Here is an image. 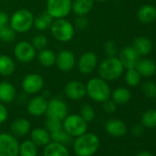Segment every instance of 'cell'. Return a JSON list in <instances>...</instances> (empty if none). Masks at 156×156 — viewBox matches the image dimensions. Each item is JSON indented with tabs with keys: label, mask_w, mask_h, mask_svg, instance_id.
<instances>
[{
	"label": "cell",
	"mask_w": 156,
	"mask_h": 156,
	"mask_svg": "<svg viewBox=\"0 0 156 156\" xmlns=\"http://www.w3.org/2000/svg\"><path fill=\"white\" fill-rule=\"evenodd\" d=\"M94 1L95 0H73L72 10L77 16H86L92 11Z\"/></svg>",
	"instance_id": "cell-23"
},
{
	"label": "cell",
	"mask_w": 156,
	"mask_h": 156,
	"mask_svg": "<svg viewBox=\"0 0 156 156\" xmlns=\"http://www.w3.org/2000/svg\"><path fill=\"white\" fill-rule=\"evenodd\" d=\"M17 96V91L15 87L7 82H0V102L1 103H11L15 100Z\"/></svg>",
	"instance_id": "cell-21"
},
{
	"label": "cell",
	"mask_w": 156,
	"mask_h": 156,
	"mask_svg": "<svg viewBox=\"0 0 156 156\" xmlns=\"http://www.w3.org/2000/svg\"><path fill=\"white\" fill-rule=\"evenodd\" d=\"M30 140L38 147H44L51 141L50 132L44 128L33 129L30 132Z\"/></svg>",
	"instance_id": "cell-20"
},
{
	"label": "cell",
	"mask_w": 156,
	"mask_h": 156,
	"mask_svg": "<svg viewBox=\"0 0 156 156\" xmlns=\"http://www.w3.org/2000/svg\"><path fill=\"white\" fill-rule=\"evenodd\" d=\"M9 117V111L8 108L5 107L3 103L0 102V124L4 123Z\"/></svg>",
	"instance_id": "cell-43"
},
{
	"label": "cell",
	"mask_w": 156,
	"mask_h": 156,
	"mask_svg": "<svg viewBox=\"0 0 156 156\" xmlns=\"http://www.w3.org/2000/svg\"><path fill=\"white\" fill-rule=\"evenodd\" d=\"M87 95L95 102L103 103L109 99L111 89L107 81L100 77H94L87 83Z\"/></svg>",
	"instance_id": "cell-2"
},
{
	"label": "cell",
	"mask_w": 156,
	"mask_h": 156,
	"mask_svg": "<svg viewBox=\"0 0 156 156\" xmlns=\"http://www.w3.org/2000/svg\"><path fill=\"white\" fill-rule=\"evenodd\" d=\"M95 1H98V2H105L107 0H95Z\"/></svg>",
	"instance_id": "cell-47"
},
{
	"label": "cell",
	"mask_w": 156,
	"mask_h": 156,
	"mask_svg": "<svg viewBox=\"0 0 156 156\" xmlns=\"http://www.w3.org/2000/svg\"><path fill=\"white\" fill-rule=\"evenodd\" d=\"M74 28H76L79 30H84L88 26V20L86 18V16H78L73 22Z\"/></svg>",
	"instance_id": "cell-40"
},
{
	"label": "cell",
	"mask_w": 156,
	"mask_h": 156,
	"mask_svg": "<svg viewBox=\"0 0 156 156\" xmlns=\"http://www.w3.org/2000/svg\"><path fill=\"white\" fill-rule=\"evenodd\" d=\"M105 129L112 137L121 138L126 135L128 131L127 125L125 122L119 119H110L105 123Z\"/></svg>",
	"instance_id": "cell-17"
},
{
	"label": "cell",
	"mask_w": 156,
	"mask_h": 156,
	"mask_svg": "<svg viewBox=\"0 0 156 156\" xmlns=\"http://www.w3.org/2000/svg\"><path fill=\"white\" fill-rule=\"evenodd\" d=\"M34 22L33 14L26 9L16 10L9 19V26L16 33H26L32 27Z\"/></svg>",
	"instance_id": "cell-4"
},
{
	"label": "cell",
	"mask_w": 156,
	"mask_h": 156,
	"mask_svg": "<svg viewBox=\"0 0 156 156\" xmlns=\"http://www.w3.org/2000/svg\"><path fill=\"white\" fill-rule=\"evenodd\" d=\"M14 55L18 61L23 63L30 62L36 56V49L29 41H20L14 47Z\"/></svg>",
	"instance_id": "cell-9"
},
{
	"label": "cell",
	"mask_w": 156,
	"mask_h": 156,
	"mask_svg": "<svg viewBox=\"0 0 156 156\" xmlns=\"http://www.w3.org/2000/svg\"><path fill=\"white\" fill-rule=\"evenodd\" d=\"M53 19L50 16V14L47 11L41 12V14H39L36 18L34 17V22H33V26L39 30H45L49 28H51V24H52Z\"/></svg>",
	"instance_id": "cell-28"
},
{
	"label": "cell",
	"mask_w": 156,
	"mask_h": 156,
	"mask_svg": "<svg viewBox=\"0 0 156 156\" xmlns=\"http://www.w3.org/2000/svg\"><path fill=\"white\" fill-rule=\"evenodd\" d=\"M20 142L13 134L0 133V156H19Z\"/></svg>",
	"instance_id": "cell-8"
},
{
	"label": "cell",
	"mask_w": 156,
	"mask_h": 156,
	"mask_svg": "<svg viewBox=\"0 0 156 156\" xmlns=\"http://www.w3.org/2000/svg\"><path fill=\"white\" fill-rule=\"evenodd\" d=\"M39 147L31 140H26L20 143L19 156H38Z\"/></svg>",
	"instance_id": "cell-30"
},
{
	"label": "cell",
	"mask_w": 156,
	"mask_h": 156,
	"mask_svg": "<svg viewBox=\"0 0 156 156\" xmlns=\"http://www.w3.org/2000/svg\"><path fill=\"white\" fill-rule=\"evenodd\" d=\"M98 56L94 51L84 52L77 61V68L83 74H89L98 66Z\"/></svg>",
	"instance_id": "cell-12"
},
{
	"label": "cell",
	"mask_w": 156,
	"mask_h": 156,
	"mask_svg": "<svg viewBox=\"0 0 156 156\" xmlns=\"http://www.w3.org/2000/svg\"><path fill=\"white\" fill-rule=\"evenodd\" d=\"M111 98L117 105H125L131 98V93L126 87H118L111 93Z\"/></svg>",
	"instance_id": "cell-27"
},
{
	"label": "cell",
	"mask_w": 156,
	"mask_h": 156,
	"mask_svg": "<svg viewBox=\"0 0 156 156\" xmlns=\"http://www.w3.org/2000/svg\"><path fill=\"white\" fill-rule=\"evenodd\" d=\"M51 134V139L52 141H56V142H60L62 143L64 145L70 144L73 140V137H71L64 129L63 128L57 129L55 131L50 132Z\"/></svg>",
	"instance_id": "cell-32"
},
{
	"label": "cell",
	"mask_w": 156,
	"mask_h": 156,
	"mask_svg": "<svg viewBox=\"0 0 156 156\" xmlns=\"http://www.w3.org/2000/svg\"><path fill=\"white\" fill-rule=\"evenodd\" d=\"M136 156H153V155L148 151H140Z\"/></svg>",
	"instance_id": "cell-45"
},
{
	"label": "cell",
	"mask_w": 156,
	"mask_h": 156,
	"mask_svg": "<svg viewBox=\"0 0 156 156\" xmlns=\"http://www.w3.org/2000/svg\"><path fill=\"white\" fill-rule=\"evenodd\" d=\"M9 16L5 11H0V29H3L9 26Z\"/></svg>",
	"instance_id": "cell-42"
},
{
	"label": "cell",
	"mask_w": 156,
	"mask_h": 156,
	"mask_svg": "<svg viewBox=\"0 0 156 156\" xmlns=\"http://www.w3.org/2000/svg\"><path fill=\"white\" fill-rule=\"evenodd\" d=\"M31 44L33 45V47L36 50H40V51L43 50L46 48V46L48 44V39L43 34H38L33 38Z\"/></svg>",
	"instance_id": "cell-38"
},
{
	"label": "cell",
	"mask_w": 156,
	"mask_h": 156,
	"mask_svg": "<svg viewBox=\"0 0 156 156\" xmlns=\"http://www.w3.org/2000/svg\"><path fill=\"white\" fill-rule=\"evenodd\" d=\"M140 79H141V76L135 68L127 70V73L125 74V81L128 86L131 87H137L140 83Z\"/></svg>",
	"instance_id": "cell-33"
},
{
	"label": "cell",
	"mask_w": 156,
	"mask_h": 156,
	"mask_svg": "<svg viewBox=\"0 0 156 156\" xmlns=\"http://www.w3.org/2000/svg\"><path fill=\"white\" fill-rule=\"evenodd\" d=\"M41 96H43L45 98H51V91H49V90H45L44 92H43V94L41 95Z\"/></svg>",
	"instance_id": "cell-46"
},
{
	"label": "cell",
	"mask_w": 156,
	"mask_h": 156,
	"mask_svg": "<svg viewBox=\"0 0 156 156\" xmlns=\"http://www.w3.org/2000/svg\"><path fill=\"white\" fill-rule=\"evenodd\" d=\"M132 48L136 51V52L140 56L148 55L152 50L151 41L144 36H139L134 39L132 43Z\"/></svg>",
	"instance_id": "cell-22"
},
{
	"label": "cell",
	"mask_w": 156,
	"mask_h": 156,
	"mask_svg": "<svg viewBox=\"0 0 156 156\" xmlns=\"http://www.w3.org/2000/svg\"><path fill=\"white\" fill-rule=\"evenodd\" d=\"M76 63L75 56L70 50H62L56 55L55 64L62 72H70Z\"/></svg>",
	"instance_id": "cell-14"
},
{
	"label": "cell",
	"mask_w": 156,
	"mask_h": 156,
	"mask_svg": "<svg viewBox=\"0 0 156 156\" xmlns=\"http://www.w3.org/2000/svg\"><path fill=\"white\" fill-rule=\"evenodd\" d=\"M140 122L143 127L149 129L156 128V109L151 108L143 112L140 118Z\"/></svg>",
	"instance_id": "cell-31"
},
{
	"label": "cell",
	"mask_w": 156,
	"mask_h": 156,
	"mask_svg": "<svg viewBox=\"0 0 156 156\" xmlns=\"http://www.w3.org/2000/svg\"><path fill=\"white\" fill-rule=\"evenodd\" d=\"M43 156H70V153L66 145L51 140L44 146Z\"/></svg>",
	"instance_id": "cell-19"
},
{
	"label": "cell",
	"mask_w": 156,
	"mask_h": 156,
	"mask_svg": "<svg viewBox=\"0 0 156 156\" xmlns=\"http://www.w3.org/2000/svg\"><path fill=\"white\" fill-rule=\"evenodd\" d=\"M117 104L112 99H108L103 102V108L108 114H113L117 110Z\"/></svg>",
	"instance_id": "cell-41"
},
{
	"label": "cell",
	"mask_w": 156,
	"mask_h": 156,
	"mask_svg": "<svg viewBox=\"0 0 156 156\" xmlns=\"http://www.w3.org/2000/svg\"><path fill=\"white\" fill-rule=\"evenodd\" d=\"M124 67L120 60L116 56L108 57L104 60L98 68V73L100 78L105 81H114L121 76Z\"/></svg>",
	"instance_id": "cell-3"
},
{
	"label": "cell",
	"mask_w": 156,
	"mask_h": 156,
	"mask_svg": "<svg viewBox=\"0 0 156 156\" xmlns=\"http://www.w3.org/2000/svg\"><path fill=\"white\" fill-rule=\"evenodd\" d=\"M16 65L14 60L6 54L0 55V75L10 76L15 72Z\"/></svg>",
	"instance_id": "cell-26"
},
{
	"label": "cell",
	"mask_w": 156,
	"mask_h": 156,
	"mask_svg": "<svg viewBox=\"0 0 156 156\" xmlns=\"http://www.w3.org/2000/svg\"><path fill=\"white\" fill-rule=\"evenodd\" d=\"M63 129L73 138H76L87 131L88 123L79 115H67L62 120Z\"/></svg>",
	"instance_id": "cell-6"
},
{
	"label": "cell",
	"mask_w": 156,
	"mask_h": 156,
	"mask_svg": "<svg viewBox=\"0 0 156 156\" xmlns=\"http://www.w3.org/2000/svg\"><path fill=\"white\" fill-rule=\"evenodd\" d=\"M44 87L43 78L38 73H29L22 80L21 87L26 94L35 95L39 93Z\"/></svg>",
	"instance_id": "cell-10"
},
{
	"label": "cell",
	"mask_w": 156,
	"mask_h": 156,
	"mask_svg": "<svg viewBox=\"0 0 156 156\" xmlns=\"http://www.w3.org/2000/svg\"><path fill=\"white\" fill-rule=\"evenodd\" d=\"M38 61L43 67H51L53 64H55L56 61V54L53 51L50 49H43L41 50V51L38 54Z\"/></svg>",
	"instance_id": "cell-29"
},
{
	"label": "cell",
	"mask_w": 156,
	"mask_h": 156,
	"mask_svg": "<svg viewBox=\"0 0 156 156\" xmlns=\"http://www.w3.org/2000/svg\"><path fill=\"white\" fill-rule=\"evenodd\" d=\"M47 107L48 99L43 96H36L28 102L27 111L33 117H41L46 113Z\"/></svg>",
	"instance_id": "cell-15"
},
{
	"label": "cell",
	"mask_w": 156,
	"mask_h": 156,
	"mask_svg": "<svg viewBox=\"0 0 156 156\" xmlns=\"http://www.w3.org/2000/svg\"><path fill=\"white\" fill-rule=\"evenodd\" d=\"M31 129V124L28 119L25 118H18L16 119L10 127L11 132L16 137H23L26 136Z\"/></svg>",
	"instance_id": "cell-18"
},
{
	"label": "cell",
	"mask_w": 156,
	"mask_h": 156,
	"mask_svg": "<svg viewBox=\"0 0 156 156\" xmlns=\"http://www.w3.org/2000/svg\"><path fill=\"white\" fill-rule=\"evenodd\" d=\"M73 0H47L46 11L53 20L66 18L72 10Z\"/></svg>",
	"instance_id": "cell-7"
},
{
	"label": "cell",
	"mask_w": 156,
	"mask_h": 156,
	"mask_svg": "<svg viewBox=\"0 0 156 156\" xmlns=\"http://www.w3.org/2000/svg\"><path fill=\"white\" fill-rule=\"evenodd\" d=\"M63 91L64 95L71 100H80L87 96L86 85L77 80L68 82L65 85Z\"/></svg>",
	"instance_id": "cell-13"
},
{
	"label": "cell",
	"mask_w": 156,
	"mask_h": 156,
	"mask_svg": "<svg viewBox=\"0 0 156 156\" xmlns=\"http://www.w3.org/2000/svg\"><path fill=\"white\" fill-rule=\"evenodd\" d=\"M45 127H46V129L49 132L55 131V130L60 129L62 128V120L47 117V119H46V122H45Z\"/></svg>",
	"instance_id": "cell-37"
},
{
	"label": "cell",
	"mask_w": 156,
	"mask_h": 156,
	"mask_svg": "<svg viewBox=\"0 0 156 156\" xmlns=\"http://www.w3.org/2000/svg\"><path fill=\"white\" fill-rule=\"evenodd\" d=\"M142 93L147 98H156V84L151 81H147L142 85Z\"/></svg>",
	"instance_id": "cell-36"
},
{
	"label": "cell",
	"mask_w": 156,
	"mask_h": 156,
	"mask_svg": "<svg viewBox=\"0 0 156 156\" xmlns=\"http://www.w3.org/2000/svg\"><path fill=\"white\" fill-rule=\"evenodd\" d=\"M50 29L52 37L60 42L70 41L75 33L73 24L65 18L54 20Z\"/></svg>",
	"instance_id": "cell-5"
},
{
	"label": "cell",
	"mask_w": 156,
	"mask_h": 156,
	"mask_svg": "<svg viewBox=\"0 0 156 156\" xmlns=\"http://www.w3.org/2000/svg\"><path fill=\"white\" fill-rule=\"evenodd\" d=\"M135 69L143 77H151L156 72V64L151 59H140L135 66Z\"/></svg>",
	"instance_id": "cell-24"
},
{
	"label": "cell",
	"mask_w": 156,
	"mask_h": 156,
	"mask_svg": "<svg viewBox=\"0 0 156 156\" xmlns=\"http://www.w3.org/2000/svg\"><path fill=\"white\" fill-rule=\"evenodd\" d=\"M137 17L140 22L150 24L156 20V9L151 5L141 6L138 10Z\"/></svg>",
	"instance_id": "cell-25"
},
{
	"label": "cell",
	"mask_w": 156,
	"mask_h": 156,
	"mask_svg": "<svg viewBox=\"0 0 156 156\" xmlns=\"http://www.w3.org/2000/svg\"><path fill=\"white\" fill-rule=\"evenodd\" d=\"M45 114L48 118L63 120V119L68 115V107L62 99L53 98L48 100V107Z\"/></svg>",
	"instance_id": "cell-11"
},
{
	"label": "cell",
	"mask_w": 156,
	"mask_h": 156,
	"mask_svg": "<svg viewBox=\"0 0 156 156\" xmlns=\"http://www.w3.org/2000/svg\"><path fill=\"white\" fill-rule=\"evenodd\" d=\"M16 38L15 30L10 27L7 26L3 29H0V41L4 42H12Z\"/></svg>",
	"instance_id": "cell-34"
},
{
	"label": "cell",
	"mask_w": 156,
	"mask_h": 156,
	"mask_svg": "<svg viewBox=\"0 0 156 156\" xmlns=\"http://www.w3.org/2000/svg\"><path fill=\"white\" fill-rule=\"evenodd\" d=\"M87 123L92 122L95 118H96V112L95 109L88 104L84 105L81 109H80V114H79Z\"/></svg>",
	"instance_id": "cell-35"
},
{
	"label": "cell",
	"mask_w": 156,
	"mask_h": 156,
	"mask_svg": "<svg viewBox=\"0 0 156 156\" xmlns=\"http://www.w3.org/2000/svg\"><path fill=\"white\" fill-rule=\"evenodd\" d=\"M104 51L108 57L116 56V54L118 53V46L114 41H108L104 44Z\"/></svg>",
	"instance_id": "cell-39"
},
{
	"label": "cell",
	"mask_w": 156,
	"mask_h": 156,
	"mask_svg": "<svg viewBox=\"0 0 156 156\" xmlns=\"http://www.w3.org/2000/svg\"><path fill=\"white\" fill-rule=\"evenodd\" d=\"M100 147L98 136L93 132H86L75 138L73 148L77 156H93Z\"/></svg>",
	"instance_id": "cell-1"
},
{
	"label": "cell",
	"mask_w": 156,
	"mask_h": 156,
	"mask_svg": "<svg viewBox=\"0 0 156 156\" xmlns=\"http://www.w3.org/2000/svg\"><path fill=\"white\" fill-rule=\"evenodd\" d=\"M143 126L140 124H136L131 128V133L135 137H140L143 134Z\"/></svg>",
	"instance_id": "cell-44"
},
{
	"label": "cell",
	"mask_w": 156,
	"mask_h": 156,
	"mask_svg": "<svg viewBox=\"0 0 156 156\" xmlns=\"http://www.w3.org/2000/svg\"><path fill=\"white\" fill-rule=\"evenodd\" d=\"M119 59L120 60L124 69H131L135 68L138 61L140 60V55L136 52V51L132 48V46H128L123 48L119 51Z\"/></svg>",
	"instance_id": "cell-16"
}]
</instances>
